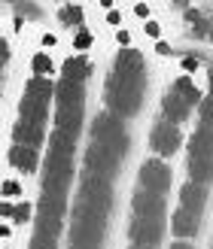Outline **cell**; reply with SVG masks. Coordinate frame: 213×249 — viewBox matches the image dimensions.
<instances>
[{"mask_svg": "<svg viewBox=\"0 0 213 249\" xmlns=\"http://www.w3.org/2000/svg\"><path fill=\"white\" fill-rule=\"evenodd\" d=\"M146 91V67L143 55L134 49H122L107 79V107L116 116H134L143 104Z\"/></svg>", "mask_w": 213, "mask_h": 249, "instance_id": "obj_1", "label": "cell"}, {"mask_svg": "<svg viewBox=\"0 0 213 249\" xmlns=\"http://www.w3.org/2000/svg\"><path fill=\"white\" fill-rule=\"evenodd\" d=\"M113 210V189L110 179H101L95 173H82V185L73 204V216L77 219H95V222H107Z\"/></svg>", "mask_w": 213, "mask_h": 249, "instance_id": "obj_2", "label": "cell"}, {"mask_svg": "<svg viewBox=\"0 0 213 249\" xmlns=\"http://www.w3.org/2000/svg\"><path fill=\"white\" fill-rule=\"evenodd\" d=\"M92 137H95V143L107 146L110 152H116V155L128 152V131H125V124H122V116H116V113L95 116V122H92Z\"/></svg>", "mask_w": 213, "mask_h": 249, "instance_id": "obj_3", "label": "cell"}, {"mask_svg": "<svg viewBox=\"0 0 213 249\" xmlns=\"http://www.w3.org/2000/svg\"><path fill=\"white\" fill-rule=\"evenodd\" d=\"M119 164H122V155L110 152L101 143L92 140V146L85 149V173H95V177H101V179H113L119 173Z\"/></svg>", "mask_w": 213, "mask_h": 249, "instance_id": "obj_4", "label": "cell"}, {"mask_svg": "<svg viewBox=\"0 0 213 249\" xmlns=\"http://www.w3.org/2000/svg\"><path fill=\"white\" fill-rule=\"evenodd\" d=\"M128 234H131V243H140V246H153L161 240L165 234V216H137L131 219L128 225Z\"/></svg>", "mask_w": 213, "mask_h": 249, "instance_id": "obj_5", "label": "cell"}, {"mask_svg": "<svg viewBox=\"0 0 213 249\" xmlns=\"http://www.w3.org/2000/svg\"><path fill=\"white\" fill-rule=\"evenodd\" d=\"M137 182H140V189L153 192V195H168L171 167L165 164V161H143L140 173H137Z\"/></svg>", "mask_w": 213, "mask_h": 249, "instance_id": "obj_6", "label": "cell"}, {"mask_svg": "<svg viewBox=\"0 0 213 249\" xmlns=\"http://www.w3.org/2000/svg\"><path fill=\"white\" fill-rule=\"evenodd\" d=\"M180 140H183L180 128L168 119H161L153 128V134H149V146H153V152H158V155H174L180 149Z\"/></svg>", "mask_w": 213, "mask_h": 249, "instance_id": "obj_7", "label": "cell"}, {"mask_svg": "<svg viewBox=\"0 0 213 249\" xmlns=\"http://www.w3.org/2000/svg\"><path fill=\"white\" fill-rule=\"evenodd\" d=\"M104 225L107 222H95V219H77L70 222V243L73 246H101L104 240Z\"/></svg>", "mask_w": 213, "mask_h": 249, "instance_id": "obj_8", "label": "cell"}, {"mask_svg": "<svg viewBox=\"0 0 213 249\" xmlns=\"http://www.w3.org/2000/svg\"><path fill=\"white\" fill-rule=\"evenodd\" d=\"M58 234H61V216L40 213L37 216L34 237H31V249H55L58 246Z\"/></svg>", "mask_w": 213, "mask_h": 249, "instance_id": "obj_9", "label": "cell"}, {"mask_svg": "<svg viewBox=\"0 0 213 249\" xmlns=\"http://www.w3.org/2000/svg\"><path fill=\"white\" fill-rule=\"evenodd\" d=\"M55 101H58V109H82V101H85L82 82L61 79V82L55 85Z\"/></svg>", "mask_w": 213, "mask_h": 249, "instance_id": "obj_10", "label": "cell"}, {"mask_svg": "<svg viewBox=\"0 0 213 249\" xmlns=\"http://www.w3.org/2000/svg\"><path fill=\"white\" fill-rule=\"evenodd\" d=\"M131 207L137 216H165V195H153L146 189H137Z\"/></svg>", "mask_w": 213, "mask_h": 249, "instance_id": "obj_11", "label": "cell"}, {"mask_svg": "<svg viewBox=\"0 0 213 249\" xmlns=\"http://www.w3.org/2000/svg\"><path fill=\"white\" fill-rule=\"evenodd\" d=\"M198 225H201V210H189V207L177 210L174 219H171V228H174L177 237H195Z\"/></svg>", "mask_w": 213, "mask_h": 249, "instance_id": "obj_12", "label": "cell"}, {"mask_svg": "<svg viewBox=\"0 0 213 249\" xmlns=\"http://www.w3.org/2000/svg\"><path fill=\"white\" fill-rule=\"evenodd\" d=\"M189 158H213V128L198 124L189 140Z\"/></svg>", "mask_w": 213, "mask_h": 249, "instance_id": "obj_13", "label": "cell"}, {"mask_svg": "<svg viewBox=\"0 0 213 249\" xmlns=\"http://www.w3.org/2000/svg\"><path fill=\"white\" fill-rule=\"evenodd\" d=\"M189 104H186L183 101V97L177 94V91H168L165 97H161V113H165V119L168 122H174V124H180V122H186V119H189Z\"/></svg>", "mask_w": 213, "mask_h": 249, "instance_id": "obj_14", "label": "cell"}, {"mask_svg": "<svg viewBox=\"0 0 213 249\" xmlns=\"http://www.w3.org/2000/svg\"><path fill=\"white\" fill-rule=\"evenodd\" d=\"M12 137H16V143H21V146H34V149L46 140L43 124H34V122H24V119L16 122V128H12Z\"/></svg>", "mask_w": 213, "mask_h": 249, "instance_id": "obj_15", "label": "cell"}, {"mask_svg": "<svg viewBox=\"0 0 213 249\" xmlns=\"http://www.w3.org/2000/svg\"><path fill=\"white\" fill-rule=\"evenodd\" d=\"M46 97H34V94H24L21 97V104H19V119L24 122H34V124H43L46 122Z\"/></svg>", "mask_w": 213, "mask_h": 249, "instance_id": "obj_16", "label": "cell"}, {"mask_svg": "<svg viewBox=\"0 0 213 249\" xmlns=\"http://www.w3.org/2000/svg\"><path fill=\"white\" fill-rule=\"evenodd\" d=\"M9 164L16 167V170H21V173H34L37 170V149L16 143V146L9 149Z\"/></svg>", "mask_w": 213, "mask_h": 249, "instance_id": "obj_17", "label": "cell"}, {"mask_svg": "<svg viewBox=\"0 0 213 249\" xmlns=\"http://www.w3.org/2000/svg\"><path fill=\"white\" fill-rule=\"evenodd\" d=\"M92 76V64H89V58H82V55H73L64 61V67H61V79H73V82H85Z\"/></svg>", "mask_w": 213, "mask_h": 249, "instance_id": "obj_18", "label": "cell"}, {"mask_svg": "<svg viewBox=\"0 0 213 249\" xmlns=\"http://www.w3.org/2000/svg\"><path fill=\"white\" fill-rule=\"evenodd\" d=\"M79 128H82V109H58L55 113V131L77 137Z\"/></svg>", "mask_w": 213, "mask_h": 249, "instance_id": "obj_19", "label": "cell"}, {"mask_svg": "<svg viewBox=\"0 0 213 249\" xmlns=\"http://www.w3.org/2000/svg\"><path fill=\"white\" fill-rule=\"evenodd\" d=\"M204 201H207V189L201 182H186L183 185V192H180V204L183 207H189V210H201L204 207Z\"/></svg>", "mask_w": 213, "mask_h": 249, "instance_id": "obj_20", "label": "cell"}, {"mask_svg": "<svg viewBox=\"0 0 213 249\" xmlns=\"http://www.w3.org/2000/svg\"><path fill=\"white\" fill-rule=\"evenodd\" d=\"M183 21H186V28H189V34L195 36V40H204V36H210V21H207L204 12L186 9V12H183Z\"/></svg>", "mask_w": 213, "mask_h": 249, "instance_id": "obj_21", "label": "cell"}, {"mask_svg": "<svg viewBox=\"0 0 213 249\" xmlns=\"http://www.w3.org/2000/svg\"><path fill=\"white\" fill-rule=\"evenodd\" d=\"M189 179L192 182H201V185H207L210 179H213V158H189Z\"/></svg>", "mask_w": 213, "mask_h": 249, "instance_id": "obj_22", "label": "cell"}, {"mask_svg": "<svg viewBox=\"0 0 213 249\" xmlns=\"http://www.w3.org/2000/svg\"><path fill=\"white\" fill-rule=\"evenodd\" d=\"M64 210H67V195H49V192L40 195V213L64 216Z\"/></svg>", "mask_w": 213, "mask_h": 249, "instance_id": "obj_23", "label": "cell"}, {"mask_svg": "<svg viewBox=\"0 0 213 249\" xmlns=\"http://www.w3.org/2000/svg\"><path fill=\"white\" fill-rule=\"evenodd\" d=\"M174 91H177V94H180V97H183V101L189 104V107H195V104H201V101H204L201 91L195 89V82H192L189 76H180L177 82H174Z\"/></svg>", "mask_w": 213, "mask_h": 249, "instance_id": "obj_24", "label": "cell"}, {"mask_svg": "<svg viewBox=\"0 0 213 249\" xmlns=\"http://www.w3.org/2000/svg\"><path fill=\"white\" fill-rule=\"evenodd\" d=\"M58 18H61V24H64V28H82L85 12H82V6H77V3H67V6H61Z\"/></svg>", "mask_w": 213, "mask_h": 249, "instance_id": "obj_25", "label": "cell"}, {"mask_svg": "<svg viewBox=\"0 0 213 249\" xmlns=\"http://www.w3.org/2000/svg\"><path fill=\"white\" fill-rule=\"evenodd\" d=\"M52 73V58L49 55H34V76H49Z\"/></svg>", "mask_w": 213, "mask_h": 249, "instance_id": "obj_26", "label": "cell"}, {"mask_svg": "<svg viewBox=\"0 0 213 249\" xmlns=\"http://www.w3.org/2000/svg\"><path fill=\"white\" fill-rule=\"evenodd\" d=\"M198 113H201V124H210L213 128V94H207L201 104H198Z\"/></svg>", "mask_w": 213, "mask_h": 249, "instance_id": "obj_27", "label": "cell"}, {"mask_svg": "<svg viewBox=\"0 0 213 249\" xmlns=\"http://www.w3.org/2000/svg\"><path fill=\"white\" fill-rule=\"evenodd\" d=\"M19 16H24V18H40V6L37 3H31V0H19Z\"/></svg>", "mask_w": 213, "mask_h": 249, "instance_id": "obj_28", "label": "cell"}, {"mask_svg": "<svg viewBox=\"0 0 213 249\" xmlns=\"http://www.w3.org/2000/svg\"><path fill=\"white\" fill-rule=\"evenodd\" d=\"M28 219H31V207L28 204H19L16 210H12V222H16V225H24Z\"/></svg>", "mask_w": 213, "mask_h": 249, "instance_id": "obj_29", "label": "cell"}, {"mask_svg": "<svg viewBox=\"0 0 213 249\" xmlns=\"http://www.w3.org/2000/svg\"><path fill=\"white\" fill-rule=\"evenodd\" d=\"M73 46H77V49H89V46H92V34L85 31V28H77V36H73Z\"/></svg>", "mask_w": 213, "mask_h": 249, "instance_id": "obj_30", "label": "cell"}, {"mask_svg": "<svg viewBox=\"0 0 213 249\" xmlns=\"http://www.w3.org/2000/svg\"><path fill=\"white\" fill-rule=\"evenodd\" d=\"M3 195H6V197H12V195H19V182H12V179H6V182H3Z\"/></svg>", "mask_w": 213, "mask_h": 249, "instance_id": "obj_31", "label": "cell"}, {"mask_svg": "<svg viewBox=\"0 0 213 249\" xmlns=\"http://www.w3.org/2000/svg\"><path fill=\"white\" fill-rule=\"evenodd\" d=\"M134 16L146 21V18H149V6H146V3H137V6H134Z\"/></svg>", "mask_w": 213, "mask_h": 249, "instance_id": "obj_32", "label": "cell"}, {"mask_svg": "<svg viewBox=\"0 0 213 249\" xmlns=\"http://www.w3.org/2000/svg\"><path fill=\"white\" fill-rule=\"evenodd\" d=\"M146 34H149V36H158V34H161L158 21H146Z\"/></svg>", "mask_w": 213, "mask_h": 249, "instance_id": "obj_33", "label": "cell"}, {"mask_svg": "<svg viewBox=\"0 0 213 249\" xmlns=\"http://www.w3.org/2000/svg\"><path fill=\"white\" fill-rule=\"evenodd\" d=\"M183 70H198V58H183Z\"/></svg>", "mask_w": 213, "mask_h": 249, "instance_id": "obj_34", "label": "cell"}, {"mask_svg": "<svg viewBox=\"0 0 213 249\" xmlns=\"http://www.w3.org/2000/svg\"><path fill=\"white\" fill-rule=\"evenodd\" d=\"M107 21H110V24H119V21H122V16H119L116 9H110V12H107Z\"/></svg>", "mask_w": 213, "mask_h": 249, "instance_id": "obj_35", "label": "cell"}, {"mask_svg": "<svg viewBox=\"0 0 213 249\" xmlns=\"http://www.w3.org/2000/svg\"><path fill=\"white\" fill-rule=\"evenodd\" d=\"M155 52L158 55H171V46L168 43H155Z\"/></svg>", "mask_w": 213, "mask_h": 249, "instance_id": "obj_36", "label": "cell"}, {"mask_svg": "<svg viewBox=\"0 0 213 249\" xmlns=\"http://www.w3.org/2000/svg\"><path fill=\"white\" fill-rule=\"evenodd\" d=\"M116 40H119L122 46H128V43H131V36H128V31H119V36H116Z\"/></svg>", "mask_w": 213, "mask_h": 249, "instance_id": "obj_37", "label": "cell"}, {"mask_svg": "<svg viewBox=\"0 0 213 249\" xmlns=\"http://www.w3.org/2000/svg\"><path fill=\"white\" fill-rule=\"evenodd\" d=\"M12 210H16L12 204H3V207H0V213H3V216H12Z\"/></svg>", "mask_w": 213, "mask_h": 249, "instance_id": "obj_38", "label": "cell"}, {"mask_svg": "<svg viewBox=\"0 0 213 249\" xmlns=\"http://www.w3.org/2000/svg\"><path fill=\"white\" fill-rule=\"evenodd\" d=\"M171 249H192V246H189V243H183V240H180V243H174Z\"/></svg>", "mask_w": 213, "mask_h": 249, "instance_id": "obj_39", "label": "cell"}, {"mask_svg": "<svg viewBox=\"0 0 213 249\" xmlns=\"http://www.w3.org/2000/svg\"><path fill=\"white\" fill-rule=\"evenodd\" d=\"M186 3H189V0H174V6H180V9H186Z\"/></svg>", "mask_w": 213, "mask_h": 249, "instance_id": "obj_40", "label": "cell"}, {"mask_svg": "<svg viewBox=\"0 0 213 249\" xmlns=\"http://www.w3.org/2000/svg\"><path fill=\"white\" fill-rule=\"evenodd\" d=\"M207 79H210V94H213V67H210V73H207Z\"/></svg>", "mask_w": 213, "mask_h": 249, "instance_id": "obj_41", "label": "cell"}, {"mask_svg": "<svg viewBox=\"0 0 213 249\" xmlns=\"http://www.w3.org/2000/svg\"><path fill=\"white\" fill-rule=\"evenodd\" d=\"M128 249H153V246H140V243H131Z\"/></svg>", "mask_w": 213, "mask_h": 249, "instance_id": "obj_42", "label": "cell"}, {"mask_svg": "<svg viewBox=\"0 0 213 249\" xmlns=\"http://www.w3.org/2000/svg\"><path fill=\"white\" fill-rule=\"evenodd\" d=\"M70 249H101V246H70Z\"/></svg>", "mask_w": 213, "mask_h": 249, "instance_id": "obj_43", "label": "cell"}, {"mask_svg": "<svg viewBox=\"0 0 213 249\" xmlns=\"http://www.w3.org/2000/svg\"><path fill=\"white\" fill-rule=\"evenodd\" d=\"M210 40H213V21H210Z\"/></svg>", "mask_w": 213, "mask_h": 249, "instance_id": "obj_44", "label": "cell"}, {"mask_svg": "<svg viewBox=\"0 0 213 249\" xmlns=\"http://www.w3.org/2000/svg\"><path fill=\"white\" fill-rule=\"evenodd\" d=\"M6 3H19V0H6Z\"/></svg>", "mask_w": 213, "mask_h": 249, "instance_id": "obj_45", "label": "cell"}]
</instances>
